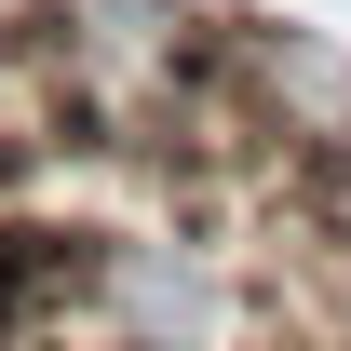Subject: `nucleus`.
Segmentation results:
<instances>
[{
  "label": "nucleus",
  "instance_id": "obj_1",
  "mask_svg": "<svg viewBox=\"0 0 351 351\" xmlns=\"http://www.w3.org/2000/svg\"><path fill=\"white\" fill-rule=\"evenodd\" d=\"M217 68L257 108L270 162H351V41L298 14H217Z\"/></svg>",
  "mask_w": 351,
  "mask_h": 351
},
{
  "label": "nucleus",
  "instance_id": "obj_2",
  "mask_svg": "<svg viewBox=\"0 0 351 351\" xmlns=\"http://www.w3.org/2000/svg\"><path fill=\"white\" fill-rule=\"evenodd\" d=\"M82 324H108V351H203V324H217L203 243H135V230H95Z\"/></svg>",
  "mask_w": 351,
  "mask_h": 351
},
{
  "label": "nucleus",
  "instance_id": "obj_3",
  "mask_svg": "<svg viewBox=\"0 0 351 351\" xmlns=\"http://www.w3.org/2000/svg\"><path fill=\"white\" fill-rule=\"evenodd\" d=\"M14 95H27V41L0 27V108H14Z\"/></svg>",
  "mask_w": 351,
  "mask_h": 351
},
{
  "label": "nucleus",
  "instance_id": "obj_4",
  "mask_svg": "<svg viewBox=\"0 0 351 351\" xmlns=\"http://www.w3.org/2000/svg\"><path fill=\"white\" fill-rule=\"evenodd\" d=\"M0 351H14V338H0Z\"/></svg>",
  "mask_w": 351,
  "mask_h": 351
}]
</instances>
